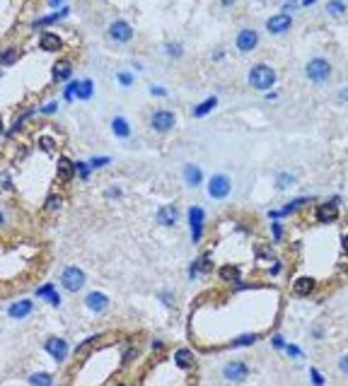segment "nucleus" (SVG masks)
Segmentation results:
<instances>
[{
  "mask_svg": "<svg viewBox=\"0 0 348 386\" xmlns=\"http://www.w3.org/2000/svg\"><path fill=\"white\" fill-rule=\"evenodd\" d=\"M276 82V72L268 66H254L249 70V84L254 90H271Z\"/></svg>",
  "mask_w": 348,
  "mask_h": 386,
  "instance_id": "f257e3e1",
  "label": "nucleus"
},
{
  "mask_svg": "<svg viewBox=\"0 0 348 386\" xmlns=\"http://www.w3.org/2000/svg\"><path fill=\"white\" fill-rule=\"evenodd\" d=\"M305 75L307 80H312V82H324L331 75V66H329L326 58H312L305 66Z\"/></svg>",
  "mask_w": 348,
  "mask_h": 386,
  "instance_id": "f03ea898",
  "label": "nucleus"
},
{
  "mask_svg": "<svg viewBox=\"0 0 348 386\" xmlns=\"http://www.w3.org/2000/svg\"><path fill=\"white\" fill-rule=\"evenodd\" d=\"M230 191H232V184H230V176H227V174H213V176H210L208 196L213 200H223Z\"/></svg>",
  "mask_w": 348,
  "mask_h": 386,
  "instance_id": "7ed1b4c3",
  "label": "nucleus"
},
{
  "mask_svg": "<svg viewBox=\"0 0 348 386\" xmlns=\"http://www.w3.org/2000/svg\"><path fill=\"white\" fill-rule=\"evenodd\" d=\"M61 285L68 290V292H78V290L85 285V273L80 268H75V266H70L63 270V276H61Z\"/></svg>",
  "mask_w": 348,
  "mask_h": 386,
  "instance_id": "20e7f679",
  "label": "nucleus"
},
{
  "mask_svg": "<svg viewBox=\"0 0 348 386\" xmlns=\"http://www.w3.org/2000/svg\"><path fill=\"white\" fill-rule=\"evenodd\" d=\"M177 124V116H174V111H167V109H160L153 114V118H150V126H153L157 133H167L172 130Z\"/></svg>",
  "mask_w": 348,
  "mask_h": 386,
  "instance_id": "39448f33",
  "label": "nucleus"
},
{
  "mask_svg": "<svg viewBox=\"0 0 348 386\" xmlns=\"http://www.w3.org/2000/svg\"><path fill=\"white\" fill-rule=\"evenodd\" d=\"M235 44L242 54H249V51H254V48L259 46V34H256L254 29H242V32L237 34Z\"/></svg>",
  "mask_w": 348,
  "mask_h": 386,
  "instance_id": "423d86ee",
  "label": "nucleus"
},
{
  "mask_svg": "<svg viewBox=\"0 0 348 386\" xmlns=\"http://www.w3.org/2000/svg\"><path fill=\"white\" fill-rule=\"evenodd\" d=\"M109 36H112L114 42H119V44H128L131 39H133V29H131L128 22L116 20V22H112V27H109Z\"/></svg>",
  "mask_w": 348,
  "mask_h": 386,
  "instance_id": "0eeeda50",
  "label": "nucleus"
},
{
  "mask_svg": "<svg viewBox=\"0 0 348 386\" xmlns=\"http://www.w3.org/2000/svg\"><path fill=\"white\" fill-rule=\"evenodd\" d=\"M247 372H249V367H247L244 362L235 360V362H227V364H225L223 376L227 379V382H242V379L247 376Z\"/></svg>",
  "mask_w": 348,
  "mask_h": 386,
  "instance_id": "6e6552de",
  "label": "nucleus"
},
{
  "mask_svg": "<svg viewBox=\"0 0 348 386\" xmlns=\"http://www.w3.org/2000/svg\"><path fill=\"white\" fill-rule=\"evenodd\" d=\"M189 222H191V242H198L201 239V232H203V208H191L189 210Z\"/></svg>",
  "mask_w": 348,
  "mask_h": 386,
  "instance_id": "1a4fd4ad",
  "label": "nucleus"
},
{
  "mask_svg": "<svg viewBox=\"0 0 348 386\" xmlns=\"http://www.w3.org/2000/svg\"><path fill=\"white\" fill-rule=\"evenodd\" d=\"M292 24V17L290 14H276V17H271L268 22H266V29L271 32V34H283V32H288Z\"/></svg>",
  "mask_w": 348,
  "mask_h": 386,
  "instance_id": "9d476101",
  "label": "nucleus"
},
{
  "mask_svg": "<svg viewBox=\"0 0 348 386\" xmlns=\"http://www.w3.org/2000/svg\"><path fill=\"white\" fill-rule=\"evenodd\" d=\"M46 350H49V355L58 362H63L66 355H68V343L63 340V338H49L46 340Z\"/></svg>",
  "mask_w": 348,
  "mask_h": 386,
  "instance_id": "9b49d317",
  "label": "nucleus"
},
{
  "mask_svg": "<svg viewBox=\"0 0 348 386\" xmlns=\"http://www.w3.org/2000/svg\"><path fill=\"white\" fill-rule=\"evenodd\" d=\"M177 220H179V210H177L174 206L162 208V210L157 212V222H160V224H165V227H169V224H177Z\"/></svg>",
  "mask_w": 348,
  "mask_h": 386,
  "instance_id": "f8f14e48",
  "label": "nucleus"
},
{
  "mask_svg": "<svg viewBox=\"0 0 348 386\" xmlns=\"http://www.w3.org/2000/svg\"><path fill=\"white\" fill-rule=\"evenodd\" d=\"M85 304H87L92 312H104V309H107V304H109V300H107L102 292H90V294H87V300H85Z\"/></svg>",
  "mask_w": 348,
  "mask_h": 386,
  "instance_id": "ddd939ff",
  "label": "nucleus"
},
{
  "mask_svg": "<svg viewBox=\"0 0 348 386\" xmlns=\"http://www.w3.org/2000/svg\"><path fill=\"white\" fill-rule=\"evenodd\" d=\"M338 218V208L336 203H324V206L317 210V220L319 222H334Z\"/></svg>",
  "mask_w": 348,
  "mask_h": 386,
  "instance_id": "4468645a",
  "label": "nucleus"
},
{
  "mask_svg": "<svg viewBox=\"0 0 348 386\" xmlns=\"http://www.w3.org/2000/svg\"><path fill=\"white\" fill-rule=\"evenodd\" d=\"M184 179H186V184L189 186H198L201 181H203V174H201V166H196V164H186L184 166Z\"/></svg>",
  "mask_w": 348,
  "mask_h": 386,
  "instance_id": "2eb2a0df",
  "label": "nucleus"
},
{
  "mask_svg": "<svg viewBox=\"0 0 348 386\" xmlns=\"http://www.w3.org/2000/svg\"><path fill=\"white\" fill-rule=\"evenodd\" d=\"M32 312V302H27V300H20V302L10 304V309H8V314L13 318H25Z\"/></svg>",
  "mask_w": 348,
  "mask_h": 386,
  "instance_id": "dca6fc26",
  "label": "nucleus"
},
{
  "mask_svg": "<svg viewBox=\"0 0 348 386\" xmlns=\"http://www.w3.org/2000/svg\"><path fill=\"white\" fill-rule=\"evenodd\" d=\"M174 362L179 364V367H184V370H189V367H194V352L191 350H177V355H174Z\"/></svg>",
  "mask_w": 348,
  "mask_h": 386,
  "instance_id": "f3484780",
  "label": "nucleus"
},
{
  "mask_svg": "<svg viewBox=\"0 0 348 386\" xmlns=\"http://www.w3.org/2000/svg\"><path fill=\"white\" fill-rule=\"evenodd\" d=\"M39 46H42L44 51H58L61 48V39H58L56 34H44L42 39H39Z\"/></svg>",
  "mask_w": 348,
  "mask_h": 386,
  "instance_id": "a211bd4d",
  "label": "nucleus"
},
{
  "mask_svg": "<svg viewBox=\"0 0 348 386\" xmlns=\"http://www.w3.org/2000/svg\"><path fill=\"white\" fill-rule=\"evenodd\" d=\"M75 172H78V169H75V164H73L70 160H66V157H61V160H58V174H61V179L68 181Z\"/></svg>",
  "mask_w": 348,
  "mask_h": 386,
  "instance_id": "6ab92c4d",
  "label": "nucleus"
},
{
  "mask_svg": "<svg viewBox=\"0 0 348 386\" xmlns=\"http://www.w3.org/2000/svg\"><path fill=\"white\" fill-rule=\"evenodd\" d=\"M112 130L119 136V138H128V136H131V128L126 124V118H121V116H116L112 121Z\"/></svg>",
  "mask_w": 348,
  "mask_h": 386,
  "instance_id": "aec40b11",
  "label": "nucleus"
},
{
  "mask_svg": "<svg viewBox=\"0 0 348 386\" xmlns=\"http://www.w3.org/2000/svg\"><path fill=\"white\" fill-rule=\"evenodd\" d=\"M70 63L68 60H58L56 66H54V78H56V80H68L70 78Z\"/></svg>",
  "mask_w": 348,
  "mask_h": 386,
  "instance_id": "412c9836",
  "label": "nucleus"
},
{
  "mask_svg": "<svg viewBox=\"0 0 348 386\" xmlns=\"http://www.w3.org/2000/svg\"><path fill=\"white\" fill-rule=\"evenodd\" d=\"M292 290H295V294H309V292L314 290V280H312V278H300Z\"/></svg>",
  "mask_w": 348,
  "mask_h": 386,
  "instance_id": "4be33fe9",
  "label": "nucleus"
},
{
  "mask_svg": "<svg viewBox=\"0 0 348 386\" xmlns=\"http://www.w3.org/2000/svg\"><path fill=\"white\" fill-rule=\"evenodd\" d=\"M37 294H39V297H44V300H49L54 306H58V304H61V300H58V294L54 292V288H51V285H44V288H39V290H37Z\"/></svg>",
  "mask_w": 348,
  "mask_h": 386,
  "instance_id": "5701e85b",
  "label": "nucleus"
},
{
  "mask_svg": "<svg viewBox=\"0 0 348 386\" xmlns=\"http://www.w3.org/2000/svg\"><path fill=\"white\" fill-rule=\"evenodd\" d=\"M215 104H218V99H215V96H210V99H206V102H203L201 106H196V109H194V116H198V118H201V116H206V114H208V111L213 109Z\"/></svg>",
  "mask_w": 348,
  "mask_h": 386,
  "instance_id": "b1692460",
  "label": "nucleus"
},
{
  "mask_svg": "<svg viewBox=\"0 0 348 386\" xmlns=\"http://www.w3.org/2000/svg\"><path fill=\"white\" fill-rule=\"evenodd\" d=\"M29 384L32 386H51V376H49L46 372L32 374V376H29Z\"/></svg>",
  "mask_w": 348,
  "mask_h": 386,
  "instance_id": "393cba45",
  "label": "nucleus"
},
{
  "mask_svg": "<svg viewBox=\"0 0 348 386\" xmlns=\"http://www.w3.org/2000/svg\"><path fill=\"white\" fill-rule=\"evenodd\" d=\"M78 96H80V99H90V96H92V80L78 82Z\"/></svg>",
  "mask_w": 348,
  "mask_h": 386,
  "instance_id": "a878e982",
  "label": "nucleus"
},
{
  "mask_svg": "<svg viewBox=\"0 0 348 386\" xmlns=\"http://www.w3.org/2000/svg\"><path fill=\"white\" fill-rule=\"evenodd\" d=\"M295 184V176H290V174H278V188H285V186H292Z\"/></svg>",
  "mask_w": 348,
  "mask_h": 386,
  "instance_id": "bb28decb",
  "label": "nucleus"
},
{
  "mask_svg": "<svg viewBox=\"0 0 348 386\" xmlns=\"http://www.w3.org/2000/svg\"><path fill=\"white\" fill-rule=\"evenodd\" d=\"M116 78H119V82L124 84V87H128V84L133 82V75H131V72H119Z\"/></svg>",
  "mask_w": 348,
  "mask_h": 386,
  "instance_id": "cd10ccee",
  "label": "nucleus"
},
{
  "mask_svg": "<svg viewBox=\"0 0 348 386\" xmlns=\"http://www.w3.org/2000/svg\"><path fill=\"white\" fill-rule=\"evenodd\" d=\"M343 10H346L343 2H331V5H329V12H343Z\"/></svg>",
  "mask_w": 348,
  "mask_h": 386,
  "instance_id": "c85d7f7f",
  "label": "nucleus"
},
{
  "mask_svg": "<svg viewBox=\"0 0 348 386\" xmlns=\"http://www.w3.org/2000/svg\"><path fill=\"white\" fill-rule=\"evenodd\" d=\"M338 370H341V372H346V374H348V355H343V358L338 360Z\"/></svg>",
  "mask_w": 348,
  "mask_h": 386,
  "instance_id": "c756f323",
  "label": "nucleus"
},
{
  "mask_svg": "<svg viewBox=\"0 0 348 386\" xmlns=\"http://www.w3.org/2000/svg\"><path fill=\"white\" fill-rule=\"evenodd\" d=\"M167 54H169V56H181V46H174V44H169V46H167Z\"/></svg>",
  "mask_w": 348,
  "mask_h": 386,
  "instance_id": "7c9ffc66",
  "label": "nucleus"
},
{
  "mask_svg": "<svg viewBox=\"0 0 348 386\" xmlns=\"http://www.w3.org/2000/svg\"><path fill=\"white\" fill-rule=\"evenodd\" d=\"M49 210H56V208H61V198H56V196H54V198H51V200H49Z\"/></svg>",
  "mask_w": 348,
  "mask_h": 386,
  "instance_id": "2f4dec72",
  "label": "nucleus"
},
{
  "mask_svg": "<svg viewBox=\"0 0 348 386\" xmlns=\"http://www.w3.org/2000/svg\"><path fill=\"white\" fill-rule=\"evenodd\" d=\"M13 60H15V51H8V54H5V58H3V63H5V66H10Z\"/></svg>",
  "mask_w": 348,
  "mask_h": 386,
  "instance_id": "473e14b6",
  "label": "nucleus"
},
{
  "mask_svg": "<svg viewBox=\"0 0 348 386\" xmlns=\"http://www.w3.org/2000/svg\"><path fill=\"white\" fill-rule=\"evenodd\" d=\"M42 148H46V150H54V140H51V138H42Z\"/></svg>",
  "mask_w": 348,
  "mask_h": 386,
  "instance_id": "72a5a7b5",
  "label": "nucleus"
},
{
  "mask_svg": "<svg viewBox=\"0 0 348 386\" xmlns=\"http://www.w3.org/2000/svg\"><path fill=\"white\" fill-rule=\"evenodd\" d=\"M75 169L80 172V176H83V179H87V176H90V174H87V166H85V164H75Z\"/></svg>",
  "mask_w": 348,
  "mask_h": 386,
  "instance_id": "f704fd0d",
  "label": "nucleus"
},
{
  "mask_svg": "<svg viewBox=\"0 0 348 386\" xmlns=\"http://www.w3.org/2000/svg\"><path fill=\"white\" fill-rule=\"evenodd\" d=\"M343 248H346V251H348V232H346V234H343Z\"/></svg>",
  "mask_w": 348,
  "mask_h": 386,
  "instance_id": "c9c22d12",
  "label": "nucleus"
},
{
  "mask_svg": "<svg viewBox=\"0 0 348 386\" xmlns=\"http://www.w3.org/2000/svg\"><path fill=\"white\" fill-rule=\"evenodd\" d=\"M119 386H121V384H119Z\"/></svg>",
  "mask_w": 348,
  "mask_h": 386,
  "instance_id": "e433bc0d",
  "label": "nucleus"
}]
</instances>
